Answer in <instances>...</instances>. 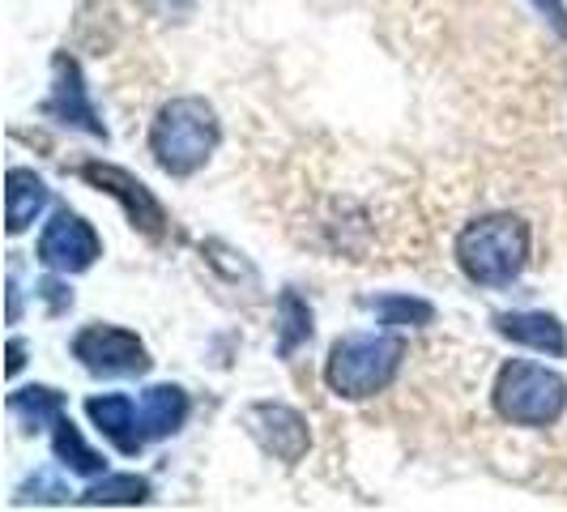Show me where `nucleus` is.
Listing matches in <instances>:
<instances>
[{
	"label": "nucleus",
	"instance_id": "obj_1",
	"mask_svg": "<svg viewBox=\"0 0 567 512\" xmlns=\"http://www.w3.org/2000/svg\"><path fill=\"white\" fill-rule=\"evenodd\" d=\"M218 115L205 99H171L163 112L154 115L150 129V154L167 175H193L209 163L218 150Z\"/></svg>",
	"mask_w": 567,
	"mask_h": 512
},
{
	"label": "nucleus",
	"instance_id": "obj_2",
	"mask_svg": "<svg viewBox=\"0 0 567 512\" xmlns=\"http://www.w3.org/2000/svg\"><path fill=\"white\" fill-rule=\"evenodd\" d=\"M456 260L478 286H508L529 260V227L516 214H486L456 235Z\"/></svg>",
	"mask_w": 567,
	"mask_h": 512
},
{
	"label": "nucleus",
	"instance_id": "obj_3",
	"mask_svg": "<svg viewBox=\"0 0 567 512\" xmlns=\"http://www.w3.org/2000/svg\"><path fill=\"white\" fill-rule=\"evenodd\" d=\"M401 359H405V346L393 334H350V338L333 341L329 363H324V380L338 398H375L380 389L393 385Z\"/></svg>",
	"mask_w": 567,
	"mask_h": 512
},
{
	"label": "nucleus",
	"instance_id": "obj_4",
	"mask_svg": "<svg viewBox=\"0 0 567 512\" xmlns=\"http://www.w3.org/2000/svg\"><path fill=\"white\" fill-rule=\"evenodd\" d=\"M567 380L538 363H504L495 376V410L516 427H546L564 414Z\"/></svg>",
	"mask_w": 567,
	"mask_h": 512
},
{
	"label": "nucleus",
	"instance_id": "obj_5",
	"mask_svg": "<svg viewBox=\"0 0 567 512\" xmlns=\"http://www.w3.org/2000/svg\"><path fill=\"white\" fill-rule=\"evenodd\" d=\"M73 355L94 376H142L150 368V355L137 334L115 329V325H90L73 338Z\"/></svg>",
	"mask_w": 567,
	"mask_h": 512
},
{
	"label": "nucleus",
	"instance_id": "obj_6",
	"mask_svg": "<svg viewBox=\"0 0 567 512\" xmlns=\"http://www.w3.org/2000/svg\"><path fill=\"white\" fill-rule=\"evenodd\" d=\"M99 253H103V244H99L94 227L73 209H56L52 223L39 235V260L56 274H82L99 260Z\"/></svg>",
	"mask_w": 567,
	"mask_h": 512
},
{
	"label": "nucleus",
	"instance_id": "obj_7",
	"mask_svg": "<svg viewBox=\"0 0 567 512\" xmlns=\"http://www.w3.org/2000/svg\"><path fill=\"white\" fill-rule=\"evenodd\" d=\"M82 180H90L94 188H103L107 197L120 201V205H124V214H128V223L142 231V235L163 239V231H167V214H163V205L154 201V193L145 188L137 175H128L124 167H112V163H85Z\"/></svg>",
	"mask_w": 567,
	"mask_h": 512
},
{
	"label": "nucleus",
	"instance_id": "obj_8",
	"mask_svg": "<svg viewBox=\"0 0 567 512\" xmlns=\"http://www.w3.org/2000/svg\"><path fill=\"white\" fill-rule=\"evenodd\" d=\"M244 423H248L256 444H260L265 453H274L278 461H286V465L303 461L308 444H312L303 414L290 410V406H278V401H256V406H248Z\"/></svg>",
	"mask_w": 567,
	"mask_h": 512
},
{
	"label": "nucleus",
	"instance_id": "obj_9",
	"mask_svg": "<svg viewBox=\"0 0 567 512\" xmlns=\"http://www.w3.org/2000/svg\"><path fill=\"white\" fill-rule=\"evenodd\" d=\"M43 112L56 115L60 124H73V129H82L90 137H103L107 142V129H103V120H99L90 94H85L82 69H78V60L64 57V52L52 60V99L43 103Z\"/></svg>",
	"mask_w": 567,
	"mask_h": 512
},
{
	"label": "nucleus",
	"instance_id": "obj_10",
	"mask_svg": "<svg viewBox=\"0 0 567 512\" xmlns=\"http://www.w3.org/2000/svg\"><path fill=\"white\" fill-rule=\"evenodd\" d=\"M85 414L90 423L99 427L107 440H112L120 453H142L145 449V431H142V410L137 401L124 398V393H103V398L85 401Z\"/></svg>",
	"mask_w": 567,
	"mask_h": 512
},
{
	"label": "nucleus",
	"instance_id": "obj_11",
	"mask_svg": "<svg viewBox=\"0 0 567 512\" xmlns=\"http://www.w3.org/2000/svg\"><path fill=\"white\" fill-rule=\"evenodd\" d=\"M43 205H48V184L27 167H9L4 175V227L9 235H22V231L43 214Z\"/></svg>",
	"mask_w": 567,
	"mask_h": 512
},
{
	"label": "nucleus",
	"instance_id": "obj_12",
	"mask_svg": "<svg viewBox=\"0 0 567 512\" xmlns=\"http://www.w3.org/2000/svg\"><path fill=\"white\" fill-rule=\"evenodd\" d=\"M137 410H142L145 440H167V436H175V431L184 427V419H188V393H184L179 385H154V389L142 393Z\"/></svg>",
	"mask_w": 567,
	"mask_h": 512
},
{
	"label": "nucleus",
	"instance_id": "obj_13",
	"mask_svg": "<svg viewBox=\"0 0 567 512\" xmlns=\"http://www.w3.org/2000/svg\"><path fill=\"white\" fill-rule=\"evenodd\" d=\"M495 329L504 338L520 341V346H534V350H546V355H567L564 325L550 313H504L495 316Z\"/></svg>",
	"mask_w": 567,
	"mask_h": 512
},
{
	"label": "nucleus",
	"instance_id": "obj_14",
	"mask_svg": "<svg viewBox=\"0 0 567 512\" xmlns=\"http://www.w3.org/2000/svg\"><path fill=\"white\" fill-rule=\"evenodd\" d=\"M52 449H56L60 461H64L69 470H78V474H107V461L85 444L82 431L73 427L69 414H60L56 423H52Z\"/></svg>",
	"mask_w": 567,
	"mask_h": 512
},
{
	"label": "nucleus",
	"instance_id": "obj_15",
	"mask_svg": "<svg viewBox=\"0 0 567 512\" xmlns=\"http://www.w3.org/2000/svg\"><path fill=\"white\" fill-rule=\"evenodd\" d=\"M9 414H18L22 423L34 431V427H52L64 414V398L48 385H30V389H18L9 398Z\"/></svg>",
	"mask_w": 567,
	"mask_h": 512
},
{
	"label": "nucleus",
	"instance_id": "obj_16",
	"mask_svg": "<svg viewBox=\"0 0 567 512\" xmlns=\"http://www.w3.org/2000/svg\"><path fill=\"white\" fill-rule=\"evenodd\" d=\"M145 500H150V483L137 474H103L82 495V504H145Z\"/></svg>",
	"mask_w": 567,
	"mask_h": 512
},
{
	"label": "nucleus",
	"instance_id": "obj_17",
	"mask_svg": "<svg viewBox=\"0 0 567 512\" xmlns=\"http://www.w3.org/2000/svg\"><path fill=\"white\" fill-rule=\"evenodd\" d=\"M278 313H282V338H278V350L290 355L299 341L312 338V313H308V304H303L295 290H286L282 299H278Z\"/></svg>",
	"mask_w": 567,
	"mask_h": 512
},
{
	"label": "nucleus",
	"instance_id": "obj_18",
	"mask_svg": "<svg viewBox=\"0 0 567 512\" xmlns=\"http://www.w3.org/2000/svg\"><path fill=\"white\" fill-rule=\"evenodd\" d=\"M371 308L375 316L384 320V325H426L431 320V304L423 299H405V295H384V299H371Z\"/></svg>",
	"mask_w": 567,
	"mask_h": 512
},
{
	"label": "nucleus",
	"instance_id": "obj_19",
	"mask_svg": "<svg viewBox=\"0 0 567 512\" xmlns=\"http://www.w3.org/2000/svg\"><path fill=\"white\" fill-rule=\"evenodd\" d=\"M27 491H43L39 500H52V504H60V500H69V491H64V487H60V483H52L48 474H39V479H30V483L22 487V495H27Z\"/></svg>",
	"mask_w": 567,
	"mask_h": 512
},
{
	"label": "nucleus",
	"instance_id": "obj_20",
	"mask_svg": "<svg viewBox=\"0 0 567 512\" xmlns=\"http://www.w3.org/2000/svg\"><path fill=\"white\" fill-rule=\"evenodd\" d=\"M534 4H538V9L546 13V18H550V22H555V30H559V34H567V9H564V0H534Z\"/></svg>",
	"mask_w": 567,
	"mask_h": 512
},
{
	"label": "nucleus",
	"instance_id": "obj_21",
	"mask_svg": "<svg viewBox=\"0 0 567 512\" xmlns=\"http://www.w3.org/2000/svg\"><path fill=\"white\" fill-rule=\"evenodd\" d=\"M43 295L52 299V313H64V308L73 304V295H69V290H64V286L56 283V278H48V283H43Z\"/></svg>",
	"mask_w": 567,
	"mask_h": 512
},
{
	"label": "nucleus",
	"instance_id": "obj_22",
	"mask_svg": "<svg viewBox=\"0 0 567 512\" xmlns=\"http://www.w3.org/2000/svg\"><path fill=\"white\" fill-rule=\"evenodd\" d=\"M22 371V341L9 338V376H18Z\"/></svg>",
	"mask_w": 567,
	"mask_h": 512
}]
</instances>
